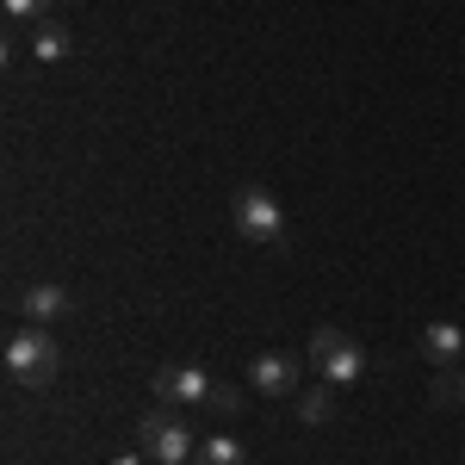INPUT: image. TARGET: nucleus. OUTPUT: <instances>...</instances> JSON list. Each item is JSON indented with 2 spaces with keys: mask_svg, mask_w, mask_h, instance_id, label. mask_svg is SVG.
Segmentation results:
<instances>
[{
  "mask_svg": "<svg viewBox=\"0 0 465 465\" xmlns=\"http://www.w3.org/2000/svg\"><path fill=\"white\" fill-rule=\"evenodd\" d=\"M311 366H317L322 385L348 391V385H360V372H366V354H360L354 335H341V329H317V335H311Z\"/></svg>",
  "mask_w": 465,
  "mask_h": 465,
  "instance_id": "2",
  "label": "nucleus"
},
{
  "mask_svg": "<svg viewBox=\"0 0 465 465\" xmlns=\"http://www.w3.org/2000/svg\"><path fill=\"white\" fill-rule=\"evenodd\" d=\"M32 56L37 63H63V56H69V25H63V19H37L32 25Z\"/></svg>",
  "mask_w": 465,
  "mask_h": 465,
  "instance_id": "9",
  "label": "nucleus"
},
{
  "mask_svg": "<svg viewBox=\"0 0 465 465\" xmlns=\"http://www.w3.org/2000/svg\"><path fill=\"white\" fill-rule=\"evenodd\" d=\"M112 465H143V453H118V460H112Z\"/></svg>",
  "mask_w": 465,
  "mask_h": 465,
  "instance_id": "15",
  "label": "nucleus"
},
{
  "mask_svg": "<svg viewBox=\"0 0 465 465\" xmlns=\"http://www.w3.org/2000/svg\"><path fill=\"white\" fill-rule=\"evenodd\" d=\"M56 341L44 335V329H19V335H6V379L13 385H25V391H44L50 379H56Z\"/></svg>",
  "mask_w": 465,
  "mask_h": 465,
  "instance_id": "1",
  "label": "nucleus"
},
{
  "mask_svg": "<svg viewBox=\"0 0 465 465\" xmlns=\"http://www.w3.org/2000/svg\"><path fill=\"white\" fill-rule=\"evenodd\" d=\"M434 403L460 410V403H465V372H440V379H434Z\"/></svg>",
  "mask_w": 465,
  "mask_h": 465,
  "instance_id": "12",
  "label": "nucleus"
},
{
  "mask_svg": "<svg viewBox=\"0 0 465 465\" xmlns=\"http://www.w3.org/2000/svg\"><path fill=\"white\" fill-rule=\"evenodd\" d=\"M0 6H6V13H13V19H50V6H56V0H0Z\"/></svg>",
  "mask_w": 465,
  "mask_h": 465,
  "instance_id": "13",
  "label": "nucleus"
},
{
  "mask_svg": "<svg viewBox=\"0 0 465 465\" xmlns=\"http://www.w3.org/2000/svg\"><path fill=\"white\" fill-rule=\"evenodd\" d=\"M329 410H335V385L298 391V416H304V422H329Z\"/></svg>",
  "mask_w": 465,
  "mask_h": 465,
  "instance_id": "11",
  "label": "nucleus"
},
{
  "mask_svg": "<svg viewBox=\"0 0 465 465\" xmlns=\"http://www.w3.org/2000/svg\"><path fill=\"white\" fill-rule=\"evenodd\" d=\"M137 447H143L149 460H162V465H186L193 460V429L180 422V416H168V410H149V416H137Z\"/></svg>",
  "mask_w": 465,
  "mask_h": 465,
  "instance_id": "4",
  "label": "nucleus"
},
{
  "mask_svg": "<svg viewBox=\"0 0 465 465\" xmlns=\"http://www.w3.org/2000/svg\"><path fill=\"white\" fill-rule=\"evenodd\" d=\"M212 410L217 416H242V391L236 385H212Z\"/></svg>",
  "mask_w": 465,
  "mask_h": 465,
  "instance_id": "14",
  "label": "nucleus"
},
{
  "mask_svg": "<svg viewBox=\"0 0 465 465\" xmlns=\"http://www.w3.org/2000/svg\"><path fill=\"white\" fill-rule=\"evenodd\" d=\"M63 311H69V292H63V286H50V280H37V286L19 292V317L37 322V329H44V322H56Z\"/></svg>",
  "mask_w": 465,
  "mask_h": 465,
  "instance_id": "7",
  "label": "nucleus"
},
{
  "mask_svg": "<svg viewBox=\"0 0 465 465\" xmlns=\"http://www.w3.org/2000/svg\"><path fill=\"white\" fill-rule=\"evenodd\" d=\"M212 372L205 366H162L155 372V397L162 403H212Z\"/></svg>",
  "mask_w": 465,
  "mask_h": 465,
  "instance_id": "5",
  "label": "nucleus"
},
{
  "mask_svg": "<svg viewBox=\"0 0 465 465\" xmlns=\"http://www.w3.org/2000/svg\"><path fill=\"white\" fill-rule=\"evenodd\" d=\"M249 385H254L261 397H292V391H298V360L280 354V348L254 354V360H249Z\"/></svg>",
  "mask_w": 465,
  "mask_h": 465,
  "instance_id": "6",
  "label": "nucleus"
},
{
  "mask_svg": "<svg viewBox=\"0 0 465 465\" xmlns=\"http://www.w3.org/2000/svg\"><path fill=\"white\" fill-rule=\"evenodd\" d=\"M199 465H249V453H242L236 434H205L199 440Z\"/></svg>",
  "mask_w": 465,
  "mask_h": 465,
  "instance_id": "10",
  "label": "nucleus"
},
{
  "mask_svg": "<svg viewBox=\"0 0 465 465\" xmlns=\"http://www.w3.org/2000/svg\"><path fill=\"white\" fill-rule=\"evenodd\" d=\"M422 354H429L434 366L460 360V354H465V335H460V322H429V329H422Z\"/></svg>",
  "mask_w": 465,
  "mask_h": 465,
  "instance_id": "8",
  "label": "nucleus"
},
{
  "mask_svg": "<svg viewBox=\"0 0 465 465\" xmlns=\"http://www.w3.org/2000/svg\"><path fill=\"white\" fill-rule=\"evenodd\" d=\"M236 236H249L261 249L286 242V205H280L267 186H242V193H236Z\"/></svg>",
  "mask_w": 465,
  "mask_h": 465,
  "instance_id": "3",
  "label": "nucleus"
}]
</instances>
